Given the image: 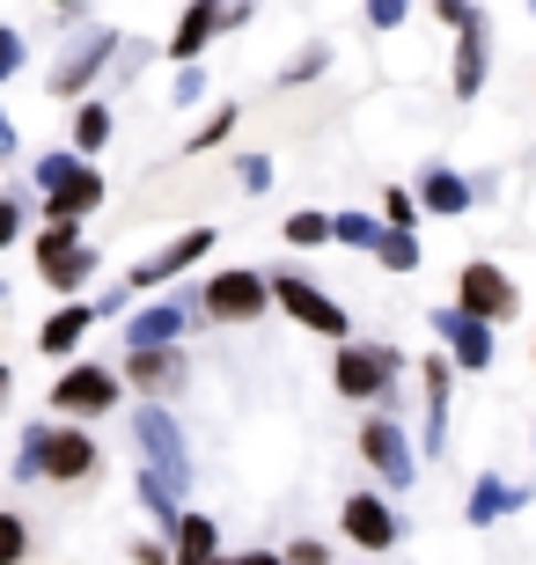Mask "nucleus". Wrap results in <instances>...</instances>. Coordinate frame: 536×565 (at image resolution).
<instances>
[{
	"mask_svg": "<svg viewBox=\"0 0 536 565\" xmlns=\"http://www.w3.org/2000/svg\"><path fill=\"white\" fill-rule=\"evenodd\" d=\"M265 273H250V265H228V273H213L207 287H199V316L207 323H258L265 316Z\"/></svg>",
	"mask_w": 536,
	"mask_h": 565,
	"instance_id": "39448f33",
	"label": "nucleus"
},
{
	"mask_svg": "<svg viewBox=\"0 0 536 565\" xmlns=\"http://www.w3.org/2000/svg\"><path fill=\"white\" fill-rule=\"evenodd\" d=\"M22 551H30V529L15 514H0V565H22Z\"/></svg>",
	"mask_w": 536,
	"mask_h": 565,
	"instance_id": "2f4dec72",
	"label": "nucleus"
},
{
	"mask_svg": "<svg viewBox=\"0 0 536 565\" xmlns=\"http://www.w3.org/2000/svg\"><path fill=\"white\" fill-rule=\"evenodd\" d=\"M133 558H140V565H169V551L162 544H133Z\"/></svg>",
	"mask_w": 536,
	"mask_h": 565,
	"instance_id": "ea45409f",
	"label": "nucleus"
},
{
	"mask_svg": "<svg viewBox=\"0 0 536 565\" xmlns=\"http://www.w3.org/2000/svg\"><path fill=\"white\" fill-rule=\"evenodd\" d=\"M433 338H441V345H449V367H471V375H485V367H493V331H485V323H471V316L463 309H433Z\"/></svg>",
	"mask_w": 536,
	"mask_h": 565,
	"instance_id": "9d476101",
	"label": "nucleus"
},
{
	"mask_svg": "<svg viewBox=\"0 0 536 565\" xmlns=\"http://www.w3.org/2000/svg\"><path fill=\"white\" fill-rule=\"evenodd\" d=\"M15 66H22V38H15V30H0V82H8Z\"/></svg>",
	"mask_w": 536,
	"mask_h": 565,
	"instance_id": "4c0bfd02",
	"label": "nucleus"
},
{
	"mask_svg": "<svg viewBox=\"0 0 536 565\" xmlns=\"http://www.w3.org/2000/svg\"><path fill=\"white\" fill-rule=\"evenodd\" d=\"M0 397H8V367H0Z\"/></svg>",
	"mask_w": 536,
	"mask_h": 565,
	"instance_id": "37998d69",
	"label": "nucleus"
},
{
	"mask_svg": "<svg viewBox=\"0 0 536 565\" xmlns=\"http://www.w3.org/2000/svg\"><path fill=\"white\" fill-rule=\"evenodd\" d=\"M324 66H330V44H302V60H294L287 74H280V82H287V88H302V82H316Z\"/></svg>",
	"mask_w": 536,
	"mask_h": 565,
	"instance_id": "c85d7f7f",
	"label": "nucleus"
},
{
	"mask_svg": "<svg viewBox=\"0 0 536 565\" xmlns=\"http://www.w3.org/2000/svg\"><path fill=\"white\" fill-rule=\"evenodd\" d=\"M375 257H382V273H412V265H419V235L382 228V235H375Z\"/></svg>",
	"mask_w": 536,
	"mask_h": 565,
	"instance_id": "393cba45",
	"label": "nucleus"
},
{
	"mask_svg": "<svg viewBox=\"0 0 536 565\" xmlns=\"http://www.w3.org/2000/svg\"><path fill=\"white\" fill-rule=\"evenodd\" d=\"M133 448H140V470L155 484H162L169 500H185V484H191V448L185 434H177V419H169L162 404H140V419H133Z\"/></svg>",
	"mask_w": 536,
	"mask_h": 565,
	"instance_id": "f03ea898",
	"label": "nucleus"
},
{
	"mask_svg": "<svg viewBox=\"0 0 536 565\" xmlns=\"http://www.w3.org/2000/svg\"><path fill=\"white\" fill-rule=\"evenodd\" d=\"M52 404H60L66 419H96V412L118 404V375H111V367H66L60 390H52Z\"/></svg>",
	"mask_w": 536,
	"mask_h": 565,
	"instance_id": "f8f14e48",
	"label": "nucleus"
},
{
	"mask_svg": "<svg viewBox=\"0 0 536 565\" xmlns=\"http://www.w3.org/2000/svg\"><path fill=\"white\" fill-rule=\"evenodd\" d=\"M455 309L493 331V323H515L522 294H515V279L500 273V265H485V257H477V265H463V279H455Z\"/></svg>",
	"mask_w": 536,
	"mask_h": 565,
	"instance_id": "423d86ee",
	"label": "nucleus"
},
{
	"mask_svg": "<svg viewBox=\"0 0 536 565\" xmlns=\"http://www.w3.org/2000/svg\"><path fill=\"white\" fill-rule=\"evenodd\" d=\"M433 15L449 22L455 38H463V30H477V22H485V15H477V8H463V0H441V8H433Z\"/></svg>",
	"mask_w": 536,
	"mask_h": 565,
	"instance_id": "c9c22d12",
	"label": "nucleus"
},
{
	"mask_svg": "<svg viewBox=\"0 0 536 565\" xmlns=\"http://www.w3.org/2000/svg\"><path fill=\"white\" fill-rule=\"evenodd\" d=\"M375 213H330V243H353V250H375Z\"/></svg>",
	"mask_w": 536,
	"mask_h": 565,
	"instance_id": "bb28decb",
	"label": "nucleus"
},
{
	"mask_svg": "<svg viewBox=\"0 0 536 565\" xmlns=\"http://www.w3.org/2000/svg\"><path fill=\"white\" fill-rule=\"evenodd\" d=\"M294 243V250H324L330 243V213H316V206H302V213H287V228H280Z\"/></svg>",
	"mask_w": 536,
	"mask_h": 565,
	"instance_id": "b1692460",
	"label": "nucleus"
},
{
	"mask_svg": "<svg viewBox=\"0 0 536 565\" xmlns=\"http://www.w3.org/2000/svg\"><path fill=\"white\" fill-rule=\"evenodd\" d=\"M185 323H191V301H155L125 323V353H162V345L185 338Z\"/></svg>",
	"mask_w": 536,
	"mask_h": 565,
	"instance_id": "2eb2a0df",
	"label": "nucleus"
},
{
	"mask_svg": "<svg viewBox=\"0 0 536 565\" xmlns=\"http://www.w3.org/2000/svg\"><path fill=\"white\" fill-rule=\"evenodd\" d=\"M404 15H412L404 0H375V8H368V30H404Z\"/></svg>",
	"mask_w": 536,
	"mask_h": 565,
	"instance_id": "f704fd0d",
	"label": "nucleus"
},
{
	"mask_svg": "<svg viewBox=\"0 0 536 565\" xmlns=\"http://www.w3.org/2000/svg\"><path fill=\"white\" fill-rule=\"evenodd\" d=\"M22 235V199H0V243H15Z\"/></svg>",
	"mask_w": 536,
	"mask_h": 565,
	"instance_id": "58836bf2",
	"label": "nucleus"
},
{
	"mask_svg": "<svg viewBox=\"0 0 536 565\" xmlns=\"http://www.w3.org/2000/svg\"><path fill=\"white\" fill-rule=\"evenodd\" d=\"M360 565H382V558H360Z\"/></svg>",
	"mask_w": 536,
	"mask_h": 565,
	"instance_id": "c03bdc74",
	"label": "nucleus"
},
{
	"mask_svg": "<svg viewBox=\"0 0 536 565\" xmlns=\"http://www.w3.org/2000/svg\"><path fill=\"white\" fill-rule=\"evenodd\" d=\"M38 273L52 279L60 294H74L88 273H96V250L82 243V228H44L38 235Z\"/></svg>",
	"mask_w": 536,
	"mask_h": 565,
	"instance_id": "6e6552de",
	"label": "nucleus"
},
{
	"mask_svg": "<svg viewBox=\"0 0 536 565\" xmlns=\"http://www.w3.org/2000/svg\"><path fill=\"white\" fill-rule=\"evenodd\" d=\"M221 565H280V551H250V558H221Z\"/></svg>",
	"mask_w": 536,
	"mask_h": 565,
	"instance_id": "a19ab883",
	"label": "nucleus"
},
{
	"mask_svg": "<svg viewBox=\"0 0 536 565\" xmlns=\"http://www.w3.org/2000/svg\"><path fill=\"white\" fill-rule=\"evenodd\" d=\"M38 184H44V228H74L82 213L104 206V177H96L82 154H44Z\"/></svg>",
	"mask_w": 536,
	"mask_h": 565,
	"instance_id": "f257e3e1",
	"label": "nucleus"
},
{
	"mask_svg": "<svg viewBox=\"0 0 536 565\" xmlns=\"http://www.w3.org/2000/svg\"><path fill=\"white\" fill-rule=\"evenodd\" d=\"M0 154H15V132H8V118H0Z\"/></svg>",
	"mask_w": 536,
	"mask_h": 565,
	"instance_id": "79ce46f5",
	"label": "nucleus"
},
{
	"mask_svg": "<svg viewBox=\"0 0 536 565\" xmlns=\"http://www.w3.org/2000/svg\"><path fill=\"white\" fill-rule=\"evenodd\" d=\"M346 536L368 551V558H382V551L404 536V522H397V507H382L375 492H353V500H346Z\"/></svg>",
	"mask_w": 536,
	"mask_h": 565,
	"instance_id": "4468645a",
	"label": "nucleus"
},
{
	"mask_svg": "<svg viewBox=\"0 0 536 565\" xmlns=\"http://www.w3.org/2000/svg\"><path fill=\"white\" fill-rule=\"evenodd\" d=\"M412 221H419V206H412V191H382V228H397V235H412Z\"/></svg>",
	"mask_w": 536,
	"mask_h": 565,
	"instance_id": "7c9ffc66",
	"label": "nucleus"
},
{
	"mask_svg": "<svg viewBox=\"0 0 536 565\" xmlns=\"http://www.w3.org/2000/svg\"><path fill=\"white\" fill-rule=\"evenodd\" d=\"M199 96H207V74L185 66V74H177V104H199Z\"/></svg>",
	"mask_w": 536,
	"mask_h": 565,
	"instance_id": "e433bc0d",
	"label": "nucleus"
},
{
	"mask_svg": "<svg viewBox=\"0 0 536 565\" xmlns=\"http://www.w3.org/2000/svg\"><path fill=\"white\" fill-rule=\"evenodd\" d=\"M522 507H529V492L485 470V478L471 484V500H463V522H471V529H493V522H507V514H522Z\"/></svg>",
	"mask_w": 536,
	"mask_h": 565,
	"instance_id": "f3484780",
	"label": "nucleus"
},
{
	"mask_svg": "<svg viewBox=\"0 0 536 565\" xmlns=\"http://www.w3.org/2000/svg\"><path fill=\"white\" fill-rule=\"evenodd\" d=\"M360 456L382 470V484H412L419 462H412V440H404V426L390 419V412H375L368 426H360Z\"/></svg>",
	"mask_w": 536,
	"mask_h": 565,
	"instance_id": "1a4fd4ad",
	"label": "nucleus"
},
{
	"mask_svg": "<svg viewBox=\"0 0 536 565\" xmlns=\"http://www.w3.org/2000/svg\"><path fill=\"white\" fill-rule=\"evenodd\" d=\"M280 565H330V551H324V536H294V544L280 551Z\"/></svg>",
	"mask_w": 536,
	"mask_h": 565,
	"instance_id": "473e14b6",
	"label": "nucleus"
},
{
	"mask_svg": "<svg viewBox=\"0 0 536 565\" xmlns=\"http://www.w3.org/2000/svg\"><path fill=\"white\" fill-rule=\"evenodd\" d=\"M485 60H493V38H485V22H477V30L455 38V96H463V104L485 88Z\"/></svg>",
	"mask_w": 536,
	"mask_h": 565,
	"instance_id": "412c9836",
	"label": "nucleus"
},
{
	"mask_svg": "<svg viewBox=\"0 0 536 565\" xmlns=\"http://www.w3.org/2000/svg\"><path fill=\"white\" fill-rule=\"evenodd\" d=\"M88 323H96V309H88V301H66V309L38 331V345H44V353H74V345L88 338Z\"/></svg>",
	"mask_w": 536,
	"mask_h": 565,
	"instance_id": "5701e85b",
	"label": "nucleus"
},
{
	"mask_svg": "<svg viewBox=\"0 0 536 565\" xmlns=\"http://www.w3.org/2000/svg\"><path fill=\"white\" fill-rule=\"evenodd\" d=\"M207 250H213V228H185L177 243H162V250L147 257V265H133V279H125V294H133V287H162V279L191 273V265H199Z\"/></svg>",
	"mask_w": 536,
	"mask_h": 565,
	"instance_id": "ddd939ff",
	"label": "nucleus"
},
{
	"mask_svg": "<svg viewBox=\"0 0 536 565\" xmlns=\"http://www.w3.org/2000/svg\"><path fill=\"white\" fill-rule=\"evenodd\" d=\"M412 206H427V213H441V221H455V213H471V184L455 177V169H427L419 177V199Z\"/></svg>",
	"mask_w": 536,
	"mask_h": 565,
	"instance_id": "aec40b11",
	"label": "nucleus"
},
{
	"mask_svg": "<svg viewBox=\"0 0 536 565\" xmlns=\"http://www.w3.org/2000/svg\"><path fill=\"white\" fill-rule=\"evenodd\" d=\"M228 132H235V104H221V110H213V118H207V126L191 132V154H207V147H221Z\"/></svg>",
	"mask_w": 536,
	"mask_h": 565,
	"instance_id": "c756f323",
	"label": "nucleus"
},
{
	"mask_svg": "<svg viewBox=\"0 0 536 565\" xmlns=\"http://www.w3.org/2000/svg\"><path fill=\"white\" fill-rule=\"evenodd\" d=\"M177 551H169V565H221V522H207V514H177Z\"/></svg>",
	"mask_w": 536,
	"mask_h": 565,
	"instance_id": "a211bd4d",
	"label": "nucleus"
},
{
	"mask_svg": "<svg viewBox=\"0 0 536 565\" xmlns=\"http://www.w3.org/2000/svg\"><path fill=\"white\" fill-rule=\"evenodd\" d=\"M235 184L243 191H272V162L265 154H243V162H235Z\"/></svg>",
	"mask_w": 536,
	"mask_h": 565,
	"instance_id": "72a5a7b5",
	"label": "nucleus"
},
{
	"mask_svg": "<svg viewBox=\"0 0 536 565\" xmlns=\"http://www.w3.org/2000/svg\"><path fill=\"white\" fill-rule=\"evenodd\" d=\"M111 52H118V38H111V30H96L88 44H74V52H66V60L52 66V88H60V96H82V88L111 66Z\"/></svg>",
	"mask_w": 536,
	"mask_h": 565,
	"instance_id": "dca6fc26",
	"label": "nucleus"
},
{
	"mask_svg": "<svg viewBox=\"0 0 536 565\" xmlns=\"http://www.w3.org/2000/svg\"><path fill=\"white\" fill-rule=\"evenodd\" d=\"M22 478H60V484H74V478H88L96 470V440L88 434H66V426H30L22 434V462H15Z\"/></svg>",
	"mask_w": 536,
	"mask_h": 565,
	"instance_id": "7ed1b4c3",
	"label": "nucleus"
},
{
	"mask_svg": "<svg viewBox=\"0 0 536 565\" xmlns=\"http://www.w3.org/2000/svg\"><path fill=\"white\" fill-rule=\"evenodd\" d=\"M213 30H221V15H213V8H185V15H177V38H169V60H177V66H199V52L213 44Z\"/></svg>",
	"mask_w": 536,
	"mask_h": 565,
	"instance_id": "4be33fe9",
	"label": "nucleus"
},
{
	"mask_svg": "<svg viewBox=\"0 0 536 565\" xmlns=\"http://www.w3.org/2000/svg\"><path fill=\"white\" fill-rule=\"evenodd\" d=\"M125 375H133V390H140L147 404H169L177 390H185L191 360H185V345H162V353H125Z\"/></svg>",
	"mask_w": 536,
	"mask_h": 565,
	"instance_id": "9b49d317",
	"label": "nucleus"
},
{
	"mask_svg": "<svg viewBox=\"0 0 536 565\" xmlns=\"http://www.w3.org/2000/svg\"><path fill=\"white\" fill-rule=\"evenodd\" d=\"M449 360L441 353H427V367H419V382H427V448L433 456H441V448H449Z\"/></svg>",
	"mask_w": 536,
	"mask_h": 565,
	"instance_id": "6ab92c4d",
	"label": "nucleus"
},
{
	"mask_svg": "<svg viewBox=\"0 0 536 565\" xmlns=\"http://www.w3.org/2000/svg\"><path fill=\"white\" fill-rule=\"evenodd\" d=\"M265 294L294 316V323H309V331H324V338H346V331H353L346 309H338V301H330L316 279H302V273H272V279H265Z\"/></svg>",
	"mask_w": 536,
	"mask_h": 565,
	"instance_id": "0eeeda50",
	"label": "nucleus"
},
{
	"mask_svg": "<svg viewBox=\"0 0 536 565\" xmlns=\"http://www.w3.org/2000/svg\"><path fill=\"white\" fill-rule=\"evenodd\" d=\"M330 390L353 404H397V353L390 345H338Z\"/></svg>",
	"mask_w": 536,
	"mask_h": 565,
	"instance_id": "20e7f679",
	"label": "nucleus"
},
{
	"mask_svg": "<svg viewBox=\"0 0 536 565\" xmlns=\"http://www.w3.org/2000/svg\"><path fill=\"white\" fill-rule=\"evenodd\" d=\"M104 140H111V110L104 104H82V110H74V147H82V154H96Z\"/></svg>",
	"mask_w": 536,
	"mask_h": 565,
	"instance_id": "a878e982",
	"label": "nucleus"
},
{
	"mask_svg": "<svg viewBox=\"0 0 536 565\" xmlns=\"http://www.w3.org/2000/svg\"><path fill=\"white\" fill-rule=\"evenodd\" d=\"M133 492H140V507H147V514H155V522H162V529H177V514H185V507L169 500V492H162V484H155V478H147V470H140V478H133Z\"/></svg>",
	"mask_w": 536,
	"mask_h": 565,
	"instance_id": "cd10ccee",
	"label": "nucleus"
}]
</instances>
